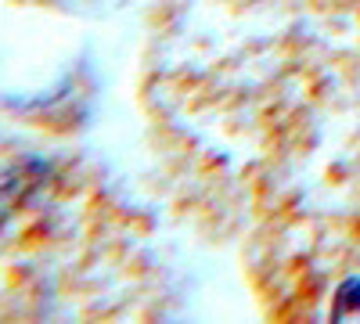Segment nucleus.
<instances>
[{
    "label": "nucleus",
    "instance_id": "f257e3e1",
    "mask_svg": "<svg viewBox=\"0 0 360 324\" xmlns=\"http://www.w3.org/2000/svg\"><path fill=\"white\" fill-rule=\"evenodd\" d=\"M332 317L335 320H360V278H346L335 292L332 303Z\"/></svg>",
    "mask_w": 360,
    "mask_h": 324
}]
</instances>
